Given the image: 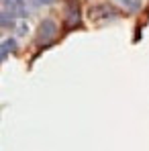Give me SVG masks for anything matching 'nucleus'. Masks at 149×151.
I'll return each instance as SVG.
<instances>
[{
    "label": "nucleus",
    "instance_id": "1",
    "mask_svg": "<svg viewBox=\"0 0 149 151\" xmlns=\"http://www.w3.org/2000/svg\"><path fill=\"white\" fill-rule=\"evenodd\" d=\"M55 35H57V25L47 19V21H43L39 29H37V43H41V45H47L49 41L55 39Z\"/></svg>",
    "mask_w": 149,
    "mask_h": 151
},
{
    "label": "nucleus",
    "instance_id": "2",
    "mask_svg": "<svg viewBox=\"0 0 149 151\" xmlns=\"http://www.w3.org/2000/svg\"><path fill=\"white\" fill-rule=\"evenodd\" d=\"M4 10L10 14V17H17V19H25L27 17V2L25 0H0Z\"/></svg>",
    "mask_w": 149,
    "mask_h": 151
},
{
    "label": "nucleus",
    "instance_id": "3",
    "mask_svg": "<svg viewBox=\"0 0 149 151\" xmlns=\"http://www.w3.org/2000/svg\"><path fill=\"white\" fill-rule=\"evenodd\" d=\"M17 49V41L14 39H6V41H2L0 43V61H4L6 59V55L10 53V51Z\"/></svg>",
    "mask_w": 149,
    "mask_h": 151
},
{
    "label": "nucleus",
    "instance_id": "4",
    "mask_svg": "<svg viewBox=\"0 0 149 151\" xmlns=\"http://www.w3.org/2000/svg\"><path fill=\"white\" fill-rule=\"evenodd\" d=\"M119 2L123 4L127 10H131V12H135V10L141 8V0H119Z\"/></svg>",
    "mask_w": 149,
    "mask_h": 151
},
{
    "label": "nucleus",
    "instance_id": "5",
    "mask_svg": "<svg viewBox=\"0 0 149 151\" xmlns=\"http://www.w3.org/2000/svg\"><path fill=\"white\" fill-rule=\"evenodd\" d=\"M0 27H12V19H10L8 12H6V14L0 12Z\"/></svg>",
    "mask_w": 149,
    "mask_h": 151
},
{
    "label": "nucleus",
    "instance_id": "6",
    "mask_svg": "<svg viewBox=\"0 0 149 151\" xmlns=\"http://www.w3.org/2000/svg\"><path fill=\"white\" fill-rule=\"evenodd\" d=\"M51 2H55V0H37V4H51Z\"/></svg>",
    "mask_w": 149,
    "mask_h": 151
}]
</instances>
